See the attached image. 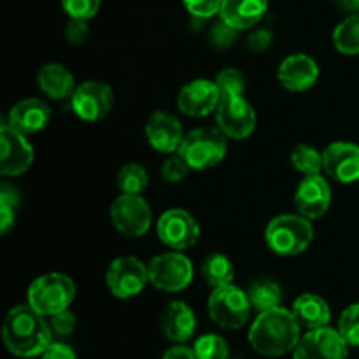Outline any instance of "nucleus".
I'll list each match as a JSON object with an SVG mask.
<instances>
[{
	"label": "nucleus",
	"mask_w": 359,
	"mask_h": 359,
	"mask_svg": "<svg viewBox=\"0 0 359 359\" xmlns=\"http://www.w3.org/2000/svg\"><path fill=\"white\" fill-rule=\"evenodd\" d=\"M2 339L7 351L18 358L41 356L53 342V330L46 316L32 305L11 309L2 326Z\"/></svg>",
	"instance_id": "obj_1"
},
{
	"label": "nucleus",
	"mask_w": 359,
	"mask_h": 359,
	"mask_svg": "<svg viewBox=\"0 0 359 359\" xmlns=\"http://www.w3.org/2000/svg\"><path fill=\"white\" fill-rule=\"evenodd\" d=\"M300 323L293 312L283 307L259 312L249 330V344L256 353L269 358L284 356L300 342Z\"/></svg>",
	"instance_id": "obj_2"
},
{
	"label": "nucleus",
	"mask_w": 359,
	"mask_h": 359,
	"mask_svg": "<svg viewBox=\"0 0 359 359\" xmlns=\"http://www.w3.org/2000/svg\"><path fill=\"white\" fill-rule=\"evenodd\" d=\"M266 244L276 255L297 256L311 245L314 228L307 217L283 214L270 221L265 231Z\"/></svg>",
	"instance_id": "obj_3"
},
{
	"label": "nucleus",
	"mask_w": 359,
	"mask_h": 359,
	"mask_svg": "<svg viewBox=\"0 0 359 359\" xmlns=\"http://www.w3.org/2000/svg\"><path fill=\"white\" fill-rule=\"evenodd\" d=\"M191 170H209L226 156V135L219 128L191 130L177 151Z\"/></svg>",
	"instance_id": "obj_4"
},
{
	"label": "nucleus",
	"mask_w": 359,
	"mask_h": 359,
	"mask_svg": "<svg viewBox=\"0 0 359 359\" xmlns=\"http://www.w3.org/2000/svg\"><path fill=\"white\" fill-rule=\"evenodd\" d=\"M74 297L76 286L65 273H46L37 277L28 287V305L46 318L67 311L74 302Z\"/></svg>",
	"instance_id": "obj_5"
},
{
	"label": "nucleus",
	"mask_w": 359,
	"mask_h": 359,
	"mask_svg": "<svg viewBox=\"0 0 359 359\" xmlns=\"http://www.w3.org/2000/svg\"><path fill=\"white\" fill-rule=\"evenodd\" d=\"M209 316L217 326L224 330H238L248 323L251 314V302L245 291L233 284L214 287L209 297Z\"/></svg>",
	"instance_id": "obj_6"
},
{
	"label": "nucleus",
	"mask_w": 359,
	"mask_h": 359,
	"mask_svg": "<svg viewBox=\"0 0 359 359\" xmlns=\"http://www.w3.org/2000/svg\"><path fill=\"white\" fill-rule=\"evenodd\" d=\"M149 283L156 290L177 293L186 290L193 280V265L182 252H165L151 259Z\"/></svg>",
	"instance_id": "obj_7"
},
{
	"label": "nucleus",
	"mask_w": 359,
	"mask_h": 359,
	"mask_svg": "<svg viewBox=\"0 0 359 359\" xmlns=\"http://www.w3.org/2000/svg\"><path fill=\"white\" fill-rule=\"evenodd\" d=\"M217 128L226 137L244 140L255 132L256 112L244 95H221L216 109Z\"/></svg>",
	"instance_id": "obj_8"
},
{
	"label": "nucleus",
	"mask_w": 359,
	"mask_h": 359,
	"mask_svg": "<svg viewBox=\"0 0 359 359\" xmlns=\"http://www.w3.org/2000/svg\"><path fill=\"white\" fill-rule=\"evenodd\" d=\"M109 291L116 298H133L149 283V270L135 256H121L111 263L105 276Z\"/></svg>",
	"instance_id": "obj_9"
},
{
	"label": "nucleus",
	"mask_w": 359,
	"mask_h": 359,
	"mask_svg": "<svg viewBox=\"0 0 359 359\" xmlns=\"http://www.w3.org/2000/svg\"><path fill=\"white\" fill-rule=\"evenodd\" d=\"M111 221L119 233L126 237H142L151 228V209L140 195H126L112 202Z\"/></svg>",
	"instance_id": "obj_10"
},
{
	"label": "nucleus",
	"mask_w": 359,
	"mask_h": 359,
	"mask_svg": "<svg viewBox=\"0 0 359 359\" xmlns=\"http://www.w3.org/2000/svg\"><path fill=\"white\" fill-rule=\"evenodd\" d=\"M70 104L77 118L83 121H100L112 111L114 93H112V88L102 81H84L76 88Z\"/></svg>",
	"instance_id": "obj_11"
},
{
	"label": "nucleus",
	"mask_w": 359,
	"mask_h": 359,
	"mask_svg": "<svg viewBox=\"0 0 359 359\" xmlns=\"http://www.w3.org/2000/svg\"><path fill=\"white\" fill-rule=\"evenodd\" d=\"M0 174L4 177H16L25 174L34 163V147L27 137L7 123L0 126Z\"/></svg>",
	"instance_id": "obj_12"
},
{
	"label": "nucleus",
	"mask_w": 359,
	"mask_h": 359,
	"mask_svg": "<svg viewBox=\"0 0 359 359\" xmlns=\"http://www.w3.org/2000/svg\"><path fill=\"white\" fill-rule=\"evenodd\" d=\"M346 340L330 326L309 330L294 347V359H346L347 358Z\"/></svg>",
	"instance_id": "obj_13"
},
{
	"label": "nucleus",
	"mask_w": 359,
	"mask_h": 359,
	"mask_svg": "<svg viewBox=\"0 0 359 359\" xmlns=\"http://www.w3.org/2000/svg\"><path fill=\"white\" fill-rule=\"evenodd\" d=\"M156 231L160 241L175 251L191 248L200 237L196 219L182 209H170L161 214L156 223Z\"/></svg>",
	"instance_id": "obj_14"
},
{
	"label": "nucleus",
	"mask_w": 359,
	"mask_h": 359,
	"mask_svg": "<svg viewBox=\"0 0 359 359\" xmlns=\"http://www.w3.org/2000/svg\"><path fill=\"white\" fill-rule=\"evenodd\" d=\"M221 93L216 83L209 79H195L181 88L177 95V107L182 114L191 118H205L216 112Z\"/></svg>",
	"instance_id": "obj_15"
},
{
	"label": "nucleus",
	"mask_w": 359,
	"mask_h": 359,
	"mask_svg": "<svg viewBox=\"0 0 359 359\" xmlns=\"http://www.w3.org/2000/svg\"><path fill=\"white\" fill-rule=\"evenodd\" d=\"M325 172L342 184L359 181V146L351 142H333L323 151Z\"/></svg>",
	"instance_id": "obj_16"
},
{
	"label": "nucleus",
	"mask_w": 359,
	"mask_h": 359,
	"mask_svg": "<svg viewBox=\"0 0 359 359\" xmlns=\"http://www.w3.org/2000/svg\"><path fill=\"white\" fill-rule=\"evenodd\" d=\"M146 139L149 146L158 153L172 154L181 147L182 140H184V132H182L181 121L174 114L158 111L147 119Z\"/></svg>",
	"instance_id": "obj_17"
},
{
	"label": "nucleus",
	"mask_w": 359,
	"mask_h": 359,
	"mask_svg": "<svg viewBox=\"0 0 359 359\" xmlns=\"http://www.w3.org/2000/svg\"><path fill=\"white\" fill-rule=\"evenodd\" d=\"M332 203V189L321 175H305L294 193V205L298 212L307 219H318L325 216Z\"/></svg>",
	"instance_id": "obj_18"
},
{
	"label": "nucleus",
	"mask_w": 359,
	"mask_h": 359,
	"mask_svg": "<svg viewBox=\"0 0 359 359\" xmlns=\"http://www.w3.org/2000/svg\"><path fill=\"white\" fill-rule=\"evenodd\" d=\"M319 77V67L307 55H291L280 62L277 79L290 91H307Z\"/></svg>",
	"instance_id": "obj_19"
},
{
	"label": "nucleus",
	"mask_w": 359,
	"mask_h": 359,
	"mask_svg": "<svg viewBox=\"0 0 359 359\" xmlns=\"http://www.w3.org/2000/svg\"><path fill=\"white\" fill-rule=\"evenodd\" d=\"M51 119V111L48 104L39 98H27L13 105L7 116V125L21 132L23 135H32L48 126Z\"/></svg>",
	"instance_id": "obj_20"
},
{
	"label": "nucleus",
	"mask_w": 359,
	"mask_h": 359,
	"mask_svg": "<svg viewBox=\"0 0 359 359\" xmlns=\"http://www.w3.org/2000/svg\"><path fill=\"white\" fill-rule=\"evenodd\" d=\"M269 9V0H223L219 18L230 27L249 30L263 20Z\"/></svg>",
	"instance_id": "obj_21"
},
{
	"label": "nucleus",
	"mask_w": 359,
	"mask_h": 359,
	"mask_svg": "<svg viewBox=\"0 0 359 359\" xmlns=\"http://www.w3.org/2000/svg\"><path fill=\"white\" fill-rule=\"evenodd\" d=\"M195 312L184 302H172L161 314V330L165 337L175 344H184L195 333Z\"/></svg>",
	"instance_id": "obj_22"
},
{
	"label": "nucleus",
	"mask_w": 359,
	"mask_h": 359,
	"mask_svg": "<svg viewBox=\"0 0 359 359\" xmlns=\"http://www.w3.org/2000/svg\"><path fill=\"white\" fill-rule=\"evenodd\" d=\"M37 84L41 91H44L53 100L72 98L77 88L70 70L62 63H46L44 67H41L37 74Z\"/></svg>",
	"instance_id": "obj_23"
},
{
	"label": "nucleus",
	"mask_w": 359,
	"mask_h": 359,
	"mask_svg": "<svg viewBox=\"0 0 359 359\" xmlns=\"http://www.w3.org/2000/svg\"><path fill=\"white\" fill-rule=\"evenodd\" d=\"M293 314L297 321L300 323V326L307 330L328 326L330 319H332V311H330V305L326 304L325 298L312 293H305L294 300Z\"/></svg>",
	"instance_id": "obj_24"
},
{
	"label": "nucleus",
	"mask_w": 359,
	"mask_h": 359,
	"mask_svg": "<svg viewBox=\"0 0 359 359\" xmlns=\"http://www.w3.org/2000/svg\"><path fill=\"white\" fill-rule=\"evenodd\" d=\"M248 297L255 311L265 312L279 307L280 300H283V290L276 280L263 277L249 286Z\"/></svg>",
	"instance_id": "obj_25"
},
{
	"label": "nucleus",
	"mask_w": 359,
	"mask_h": 359,
	"mask_svg": "<svg viewBox=\"0 0 359 359\" xmlns=\"http://www.w3.org/2000/svg\"><path fill=\"white\" fill-rule=\"evenodd\" d=\"M202 276L205 279V283L212 287H221L231 284L235 276L233 263L230 262V258L224 255H210L209 258H205L202 265Z\"/></svg>",
	"instance_id": "obj_26"
},
{
	"label": "nucleus",
	"mask_w": 359,
	"mask_h": 359,
	"mask_svg": "<svg viewBox=\"0 0 359 359\" xmlns=\"http://www.w3.org/2000/svg\"><path fill=\"white\" fill-rule=\"evenodd\" d=\"M333 46L346 56L359 55V14L346 18L333 30Z\"/></svg>",
	"instance_id": "obj_27"
},
{
	"label": "nucleus",
	"mask_w": 359,
	"mask_h": 359,
	"mask_svg": "<svg viewBox=\"0 0 359 359\" xmlns=\"http://www.w3.org/2000/svg\"><path fill=\"white\" fill-rule=\"evenodd\" d=\"M291 165L304 175H318L325 170L323 154L307 144H300L291 151Z\"/></svg>",
	"instance_id": "obj_28"
},
{
	"label": "nucleus",
	"mask_w": 359,
	"mask_h": 359,
	"mask_svg": "<svg viewBox=\"0 0 359 359\" xmlns=\"http://www.w3.org/2000/svg\"><path fill=\"white\" fill-rule=\"evenodd\" d=\"M147 172L139 163H126L118 174V186L126 195H140L147 188Z\"/></svg>",
	"instance_id": "obj_29"
},
{
	"label": "nucleus",
	"mask_w": 359,
	"mask_h": 359,
	"mask_svg": "<svg viewBox=\"0 0 359 359\" xmlns=\"http://www.w3.org/2000/svg\"><path fill=\"white\" fill-rule=\"evenodd\" d=\"M20 205V196L13 186L4 182L0 186V233L7 235L11 228L14 226L16 219V210Z\"/></svg>",
	"instance_id": "obj_30"
},
{
	"label": "nucleus",
	"mask_w": 359,
	"mask_h": 359,
	"mask_svg": "<svg viewBox=\"0 0 359 359\" xmlns=\"http://www.w3.org/2000/svg\"><path fill=\"white\" fill-rule=\"evenodd\" d=\"M193 353L196 359H228V344L223 337L209 333L196 340Z\"/></svg>",
	"instance_id": "obj_31"
},
{
	"label": "nucleus",
	"mask_w": 359,
	"mask_h": 359,
	"mask_svg": "<svg viewBox=\"0 0 359 359\" xmlns=\"http://www.w3.org/2000/svg\"><path fill=\"white\" fill-rule=\"evenodd\" d=\"M339 333L347 346L359 347V304H353L340 314Z\"/></svg>",
	"instance_id": "obj_32"
},
{
	"label": "nucleus",
	"mask_w": 359,
	"mask_h": 359,
	"mask_svg": "<svg viewBox=\"0 0 359 359\" xmlns=\"http://www.w3.org/2000/svg\"><path fill=\"white\" fill-rule=\"evenodd\" d=\"M214 83L221 95H244L245 91V77L237 69L221 70Z\"/></svg>",
	"instance_id": "obj_33"
},
{
	"label": "nucleus",
	"mask_w": 359,
	"mask_h": 359,
	"mask_svg": "<svg viewBox=\"0 0 359 359\" xmlns=\"http://www.w3.org/2000/svg\"><path fill=\"white\" fill-rule=\"evenodd\" d=\"M62 6L69 18L88 21L100 9V0H62Z\"/></svg>",
	"instance_id": "obj_34"
},
{
	"label": "nucleus",
	"mask_w": 359,
	"mask_h": 359,
	"mask_svg": "<svg viewBox=\"0 0 359 359\" xmlns=\"http://www.w3.org/2000/svg\"><path fill=\"white\" fill-rule=\"evenodd\" d=\"M189 170H191V168L186 163L184 158H182L181 154H177V156H170L168 160H165V163L161 165V177L167 182L175 184V182L184 181Z\"/></svg>",
	"instance_id": "obj_35"
},
{
	"label": "nucleus",
	"mask_w": 359,
	"mask_h": 359,
	"mask_svg": "<svg viewBox=\"0 0 359 359\" xmlns=\"http://www.w3.org/2000/svg\"><path fill=\"white\" fill-rule=\"evenodd\" d=\"M186 9L191 13V16L198 18V20H207L212 18L214 14H219L223 0H182Z\"/></svg>",
	"instance_id": "obj_36"
},
{
	"label": "nucleus",
	"mask_w": 359,
	"mask_h": 359,
	"mask_svg": "<svg viewBox=\"0 0 359 359\" xmlns=\"http://www.w3.org/2000/svg\"><path fill=\"white\" fill-rule=\"evenodd\" d=\"M237 34H238L237 28L230 27V25L224 23V21L221 20L219 23L214 25L212 30H210V42H212L216 48L226 49L233 44L235 39H237Z\"/></svg>",
	"instance_id": "obj_37"
},
{
	"label": "nucleus",
	"mask_w": 359,
	"mask_h": 359,
	"mask_svg": "<svg viewBox=\"0 0 359 359\" xmlns=\"http://www.w3.org/2000/svg\"><path fill=\"white\" fill-rule=\"evenodd\" d=\"M49 326H51L53 333H56V335H70L74 332V328H76V316L67 309V311L51 316L49 318Z\"/></svg>",
	"instance_id": "obj_38"
},
{
	"label": "nucleus",
	"mask_w": 359,
	"mask_h": 359,
	"mask_svg": "<svg viewBox=\"0 0 359 359\" xmlns=\"http://www.w3.org/2000/svg\"><path fill=\"white\" fill-rule=\"evenodd\" d=\"M65 37L70 44L79 46L86 41L88 37V25L86 20H77V18H70L65 25Z\"/></svg>",
	"instance_id": "obj_39"
},
{
	"label": "nucleus",
	"mask_w": 359,
	"mask_h": 359,
	"mask_svg": "<svg viewBox=\"0 0 359 359\" xmlns=\"http://www.w3.org/2000/svg\"><path fill=\"white\" fill-rule=\"evenodd\" d=\"M272 32L266 30V28H258V30H252V34L248 37V48L256 53H263L272 46Z\"/></svg>",
	"instance_id": "obj_40"
},
{
	"label": "nucleus",
	"mask_w": 359,
	"mask_h": 359,
	"mask_svg": "<svg viewBox=\"0 0 359 359\" xmlns=\"http://www.w3.org/2000/svg\"><path fill=\"white\" fill-rule=\"evenodd\" d=\"M41 359H77V356L67 344L51 342L48 349L41 354Z\"/></svg>",
	"instance_id": "obj_41"
},
{
	"label": "nucleus",
	"mask_w": 359,
	"mask_h": 359,
	"mask_svg": "<svg viewBox=\"0 0 359 359\" xmlns=\"http://www.w3.org/2000/svg\"><path fill=\"white\" fill-rule=\"evenodd\" d=\"M161 359H196V356L191 349H188V347L177 346L168 349Z\"/></svg>",
	"instance_id": "obj_42"
},
{
	"label": "nucleus",
	"mask_w": 359,
	"mask_h": 359,
	"mask_svg": "<svg viewBox=\"0 0 359 359\" xmlns=\"http://www.w3.org/2000/svg\"><path fill=\"white\" fill-rule=\"evenodd\" d=\"M337 4L346 11H359V0H337Z\"/></svg>",
	"instance_id": "obj_43"
}]
</instances>
